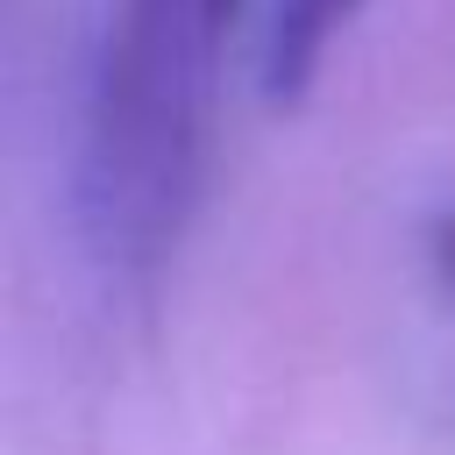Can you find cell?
I'll list each match as a JSON object with an SVG mask.
<instances>
[{
    "instance_id": "obj_3",
    "label": "cell",
    "mask_w": 455,
    "mask_h": 455,
    "mask_svg": "<svg viewBox=\"0 0 455 455\" xmlns=\"http://www.w3.org/2000/svg\"><path fill=\"white\" fill-rule=\"evenodd\" d=\"M427 242H434V270H441V284H448V291H455V213H441V220H434V235H427Z\"/></svg>"
},
{
    "instance_id": "obj_4",
    "label": "cell",
    "mask_w": 455,
    "mask_h": 455,
    "mask_svg": "<svg viewBox=\"0 0 455 455\" xmlns=\"http://www.w3.org/2000/svg\"><path fill=\"white\" fill-rule=\"evenodd\" d=\"M164 7H178V14H192V21H206V28H220V36H228V21H235V7H242V0H164Z\"/></svg>"
},
{
    "instance_id": "obj_1",
    "label": "cell",
    "mask_w": 455,
    "mask_h": 455,
    "mask_svg": "<svg viewBox=\"0 0 455 455\" xmlns=\"http://www.w3.org/2000/svg\"><path fill=\"white\" fill-rule=\"evenodd\" d=\"M220 28L164 0H121L92 64L78 142V220L107 270H156L199 199Z\"/></svg>"
},
{
    "instance_id": "obj_2",
    "label": "cell",
    "mask_w": 455,
    "mask_h": 455,
    "mask_svg": "<svg viewBox=\"0 0 455 455\" xmlns=\"http://www.w3.org/2000/svg\"><path fill=\"white\" fill-rule=\"evenodd\" d=\"M355 7L363 0H270V28H263V100L270 107H291L313 85L334 28H348Z\"/></svg>"
}]
</instances>
